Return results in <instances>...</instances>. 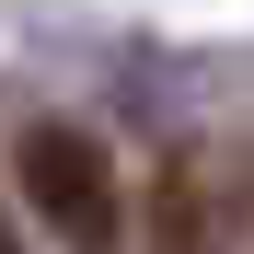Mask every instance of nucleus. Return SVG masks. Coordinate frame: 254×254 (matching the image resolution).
Masks as SVG:
<instances>
[{
  "instance_id": "1",
  "label": "nucleus",
  "mask_w": 254,
  "mask_h": 254,
  "mask_svg": "<svg viewBox=\"0 0 254 254\" xmlns=\"http://www.w3.org/2000/svg\"><path fill=\"white\" fill-rule=\"evenodd\" d=\"M23 208H47V231L69 243V254H116L127 243V185H116V162L81 139V127H23Z\"/></svg>"
},
{
  "instance_id": "2",
  "label": "nucleus",
  "mask_w": 254,
  "mask_h": 254,
  "mask_svg": "<svg viewBox=\"0 0 254 254\" xmlns=\"http://www.w3.org/2000/svg\"><path fill=\"white\" fill-rule=\"evenodd\" d=\"M162 254H231L220 196H208V174H196V162H174V174H162Z\"/></svg>"
},
{
  "instance_id": "3",
  "label": "nucleus",
  "mask_w": 254,
  "mask_h": 254,
  "mask_svg": "<svg viewBox=\"0 0 254 254\" xmlns=\"http://www.w3.org/2000/svg\"><path fill=\"white\" fill-rule=\"evenodd\" d=\"M0 254H12V220H0Z\"/></svg>"
}]
</instances>
